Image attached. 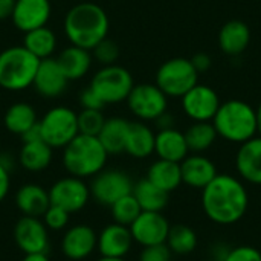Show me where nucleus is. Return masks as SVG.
Segmentation results:
<instances>
[{
	"label": "nucleus",
	"instance_id": "29",
	"mask_svg": "<svg viewBox=\"0 0 261 261\" xmlns=\"http://www.w3.org/2000/svg\"><path fill=\"white\" fill-rule=\"evenodd\" d=\"M23 46L38 60H46L55 54L58 40H57L55 32L46 24V26L32 29L29 32H24Z\"/></svg>",
	"mask_w": 261,
	"mask_h": 261
},
{
	"label": "nucleus",
	"instance_id": "33",
	"mask_svg": "<svg viewBox=\"0 0 261 261\" xmlns=\"http://www.w3.org/2000/svg\"><path fill=\"white\" fill-rule=\"evenodd\" d=\"M165 245L171 251V254L176 255H188L196 251L197 248V234L193 228L187 225H173L170 226L168 237Z\"/></svg>",
	"mask_w": 261,
	"mask_h": 261
},
{
	"label": "nucleus",
	"instance_id": "25",
	"mask_svg": "<svg viewBox=\"0 0 261 261\" xmlns=\"http://www.w3.org/2000/svg\"><path fill=\"white\" fill-rule=\"evenodd\" d=\"M156 133L145 122H130L124 153L135 159H145L154 153Z\"/></svg>",
	"mask_w": 261,
	"mask_h": 261
},
{
	"label": "nucleus",
	"instance_id": "46",
	"mask_svg": "<svg viewBox=\"0 0 261 261\" xmlns=\"http://www.w3.org/2000/svg\"><path fill=\"white\" fill-rule=\"evenodd\" d=\"M15 0H0V20L11 18Z\"/></svg>",
	"mask_w": 261,
	"mask_h": 261
},
{
	"label": "nucleus",
	"instance_id": "32",
	"mask_svg": "<svg viewBox=\"0 0 261 261\" xmlns=\"http://www.w3.org/2000/svg\"><path fill=\"white\" fill-rule=\"evenodd\" d=\"M184 135H185V139H187L188 150L193 151V153L206 151L208 148L213 147V144L219 138L211 121L194 122L187 128V132Z\"/></svg>",
	"mask_w": 261,
	"mask_h": 261
},
{
	"label": "nucleus",
	"instance_id": "31",
	"mask_svg": "<svg viewBox=\"0 0 261 261\" xmlns=\"http://www.w3.org/2000/svg\"><path fill=\"white\" fill-rule=\"evenodd\" d=\"M132 194L138 200L142 211L162 213V210L168 205V193L158 188L147 177L135 184Z\"/></svg>",
	"mask_w": 261,
	"mask_h": 261
},
{
	"label": "nucleus",
	"instance_id": "23",
	"mask_svg": "<svg viewBox=\"0 0 261 261\" xmlns=\"http://www.w3.org/2000/svg\"><path fill=\"white\" fill-rule=\"evenodd\" d=\"M15 205L23 216L40 219L50 206L49 191L37 184L21 185L15 194Z\"/></svg>",
	"mask_w": 261,
	"mask_h": 261
},
{
	"label": "nucleus",
	"instance_id": "6",
	"mask_svg": "<svg viewBox=\"0 0 261 261\" xmlns=\"http://www.w3.org/2000/svg\"><path fill=\"white\" fill-rule=\"evenodd\" d=\"M133 86V76L125 67L119 64H110L102 66L95 72L89 87L98 95L104 106H109L127 101Z\"/></svg>",
	"mask_w": 261,
	"mask_h": 261
},
{
	"label": "nucleus",
	"instance_id": "47",
	"mask_svg": "<svg viewBox=\"0 0 261 261\" xmlns=\"http://www.w3.org/2000/svg\"><path fill=\"white\" fill-rule=\"evenodd\" d=\"M0 164L8 170L11 171L14 168V158L9 154V153H0Z\"/></svg>",
	"mask_w": 261,
	"mask_h": 261
},
{
	"label": "nucleus",
	"instance_id": "7",
	"mask_svg": "<svg viewBox=\"0 0 261 261\" xmlns=\"http://www.w3.org/2000/svg\"><path fill=\"white\" fill-rule=\"evenodd\" d=\"M41 139L55 148H64L78 133V113L70 107L57 106L49 109L38 119Z\"/></svg>",
	"mask_w": 261,
	"mask_h": 261
},
{
	"label": "nucleus",
	"instance_id": "49",
	"mask_svg": "<svg viewBox=\"0 0 261 261\" xmlns=\"http://www.w3.org/2000/svg\"><path fill=\"white\" fill-rule=\"evenodd\" d=\"M257 125H258V135L261 136V102L257 107Z\"/></svg>",
	"mask_w": 261,
	"mask_h": 261
},
{
	"label": "nucleus",
	"instance_id": "36",
	"mask_svg": "<svg viewBox=\"0 0 261 261\" xmlns=\"http://www.w3.org/2000/svg\"><path fill=\"white\" fill-rule=\"evenodd\" d=\"M90 52L92 57L102 66L116 64L119 58V46L110 38H104L102 41H99Z\"/></svg>",
	"mask_w": 261,
	"mask_h": 261
},
{
	"label": "nucleus",
	"instance_id": "17",
	"mask_svg": "<svg viewBox=\"0 0 261 261\" xmlns=\"http://www.w3.org/2000/svg\"><path fill=\"white\" fill-rule=\"evenodd\" d=\"M98 243L95 229L89 225H75L69 228L61 239V251L72 261L86 260L90 257Z\"/></svg>",
	"mask_w": 261,
	"mask_h": 261
},
{
	"label": "nucleus",
	"instance_id": "19",
	"mask_svg": "<svg viewBox=\"0 0 261 261\" xmlns=\"http://www.w3.org/2000/svg\"><path fill=\"white\" fill-rule=\"evenodd\" d=\"M180 174L182 184L196 190H203L219 173L216 164L211 159L202 153H194L188 154L180 162Z\"/></svg>",
	"mask_w": 261,
	"mask_h": 261
},
{
	"label": "nucleus",
	"instance_id": "11",
	"mask_svg": "<svg viewBox=\"0 0 261 261\" xmlns=\"http://www.w3.org/2000/svg\"><path fill=\"white\" fill-rule=\"evenodd\" d=\"M90 188L84 179L69 176L57 180L49 190L50 205H57L67 213L81 211L90 199Z\"/></svg>",
	"mask_w": 261,
	"mask_h": 261
},
{
	"label": "nucleus",
	"instance_id": "48",
	"mask_svg": "<svg viewBox=\"0 0 261 261\" xmlns=\"http://www.w3.org/2000/svg\"><path fill=\"white\" fill-rule=\"evenodd\" d=\"M21 261H50L47 254H24Z\"/></svg>",
	"mask_w": 261,
	"mask_h": 261
},
{
	"label": "nucleus",
	"instance_id": "13",
	"mask_svg": "<svg viewBox=\"0 0 261 261\" xmlns=\"http://www.w3.org/2000/svg\"><path fill=\"white\" fill-rule=\"evenodd\" d=\"M14 239L24 254H47L49 229L38 217L23 216L14 226Z\"/></svg>",
	"mask_w": 261,
	"mask_h": 261
},
{
	"label": "nucleus",
	"instance_id": "34",
	"mask_svg": "<svg viewBox=\"0 0 261 261\" xmlns=\"http://www.w3.org/2000/svg\"><path fill=\"white\" fill-rule=\"evenodd\" d=\"M110 211H112V217H113L115 223H119L124 226H130L138 219V216L142 213V210L133 194L124 196L119 200H116L110 206Z\"/></svg>",
	"mask_w": 261,
	"mask_h": 261
},
{
	"label": "nucleus",
	"instance_id": "50",
	"mask_svg": "<svg viewBox=\"0 0 261 261\" xmlns=\"http://www.w3.org/2000/svg\"><path fill=\"white\" fill-rule=\"evenodd\" d=\"M98 261H125L124 258H109V257H101Z\"/></svg>",
	"mask_w": 261,
	"mask_h": 261
},
{
	"label": "nucleus",
	"instance_id": "22",
	"mask_svg": "<svg viewBox=\"0 0 261 261\" xmlns=\"http://www.w3.org/2000/svg\"><path fill=\"white\" fill-rule=\"evenodd\" d=\"M154 153L159 156V159L180 164L190 153L185 135L174 127L159 130L156 133Z\"/></svg>",
	"mask_w": 261,
	"mask_h": 261
},
{
	"label": "nucleus",
	"instance_id": "14",
	"mask_svg": "<svg viewBox=\"0 0 261 261\" xmlns=\"http://www.w3.org/2000/svg\"><path fill=\"white\" fill-rule=\"evenodd\" d=\"M170 226L171 225L168 223L167 217L162 213L142 211L128 228L133 240L139 243L142 248H145V246L165 243Z\"/></svg>",
	"mask_w": 261,
	"mask_h": 261
},
{
	"label": "nucleus",
	"instance_id": "30",
	"mask_svg": "<svg viewBox=\"0 0 261 261\" xmlns=\"http://www.w3.org/2000/svg\"><path fill=\"white\" fill-rule=\"evenodd\" d=\"M38 122L37 112L29 102H14L12 106L8 107L3 124L9 133L21 136L24 132H28L31 127H34Z\"/></svg>",
	"mask_w": 261,
	"mask_h": 261
},
{
	"label": "nucleus",
	"instance_id": "45",
	"mask_svg": "<svg viewBox=\"0 0 261 261\" xmlns=\"http://www.w3.org/2000/svg\"><path fill=\"white\" fill-rule=\"evenodd\" d=\"M21 142H32V141H40L41 139V133H40V127H38V122L31 127L28 132H24L21 136Z\"/></svg>",
	"mask_w": 261,
	"mask_h": 261
},
{
	"label": "nucleus",
	"instance_id": "2",
	"mask_svg": "<svg viewBox=\"0 0 261 261\" xmlns=\"http://www.w3.org/2000/svg\"><path fill=\"white\" fill-rule=\"evenodd\" d=\"M110 20L107 12L96 3L83 2L70 8L64 17V34L70 44L92 50L107 38Z\"/></svg>",
	"mask_w": 261,
	"mask_h": 261
},
{
	"label": "nucleus",
	"instance_id": "4",
	"mask_svg": "<svg viewBox=\"0 0 261 261\" xmlns=\"http://www.w3.org/2000/svg\"><path fill=\"white\" fill-rule=\"evenodd\" d=\"M109 153L98 136L78 133L63 148V165L70 176L86 179L93 177L106 168Z\"/></svg>",
	"mask_w": 261,
	"mask_h": 261
},
{
	"label": "nucleus",
	"instance_id": "35",
	"mask_svg": "<svg viewBox=\"0 0 261 261\" xmlns=\"http://www.w3.org/2000/svg\"><path fill=\"white\" fill-rule=\"evenodd\" d=\"M104 122H106V118L102 115V110L83 109L78 113V130L81 135L98 136Z\"/></svg>",
	"mask_w": 261,
	"mask_h": 261
},
{
	"label": "nucleus",
	"instance_id": "39",
	"mask_svg": "<svg viewBox=\"0 0 261 261\" xmlns=\"http://www.w3.org/2000/svg\"><path fill=\"white\" fill-rule=\"evenodd\" d=\"M225 261H261V252L254 246H237L231 248Z\"/></svg>",
	"mask_w": 261,
	"mask_h": 261
},
{
	"label": "nucleus",
	"instance_id": "12",
	"mask_svg": "<svg viewBox=\"0 0 261 261\" xmlns=\"http://www.w3.org/2000/svg\"><path fill=\"white\" fill-rule=\"evenodd\" d=\"M184 113L194 122L213 121L220 107V98L217 92L206 84H196L182 98Z\"/></svg>",
	"mask_w": 261,
	"mask_h": 261
},
{
	"label": "nucleus",
	"instance_id": "8",
	"mask_svg": "<svg viewBox=\"0 0 261 261\" xmlns=\"http://www.w3.org/2000/svg\"><path fill=\"white\" fill-rule=\"evenodd\" d=\"M199 73L188 58H171L156 72V86L168 98H182L197 84Z\"/></svg>",
	"mask_w": 261,
	"mask_h": 261
},
{
	"label": "nucleus",
	"instance_id": "9",
	"mask_svg": "<svg viewBox=\"0 0 261 261\" xmlns=\"http://www.w3.org/2000/svg\"><path fill=\"white\" fill-rule=\"evenodd\" d=\"M132 177L121 170H102L93 176L90 184V196L102 206H112L116 200L133 191Z\"/></svg>",
	"mask_w": 261,
	"mask_h": 261
},
{
	"label": "nucleus",
	"instance_id": "5",
	"mask_svg": "<svg viewBox=\"0 0 261 261\" xmlns=\"http://www.w3.org/2000/svg\"><path fill=\"white\" fill-rule=\"evenodd\" d=\"M40 60L23 44L0 52V87L8 92H23L32 87Z\"/></svg>",
	"mask_w": 261,
	"mask_h": 261
},
{
	"label": "nucleus",
	"instance_id": "28",
	"mask_svg": "<svg viewBox=\"0 0 261 261\" xmlns=\"http://www.w3.org/2000/svg\"><path fill=\"white\" fill-rule=\"evenodd\" d=\"M130 121L124 118H109L106 119L98 139L101 141L102 147L106 151L110 154H121L124 153L125 148V139H127V132H128Z\"/></svg>",
	"mask_w": 261,
	"mask_h": 261
},
{
	"label": "nucleus",
	"instance_id": "41",
	"mask_svg": "<svg viewBox=\"0 0 261 261\" xmlns=\"http://www.w3.org/2000/svg\"><path fill=\"white\" fill-rule=\"evenodd\" d=\"M191 63L194 66V69L197 70V73H203V72H208L213 66V60L208 54L205 52H199L196 54L193 58H191Z\"/></svg>",
	"mask_w": 261,
	"mask_h": 261
},
{
	"label": "nucleus",
	"instance_id": "15",
	"mask_svg": "<svg viewBox=\"0 0 261 261\" xmlns=\"http://www.w3.org/2000/svg\"><path fill=\"white\" fill-rule=\"evenodd\" d=\"M69 80L64 75L63 69L60 67L57 58L50 57L46 60H40L32 87L35 92L46 98V99H54L61 96L66 89H67Z\"/></svg>",
	"mask_w": 261,
	"mask_h": 261
},
{
	"label": "nucleus",
	"instance_id": "37",
	"mask_svg": "<svg viewBox=\"0 0 261 261\" xmlns=\"http://www.w3.org/2000/svg\"><path fill=\"white\" fill-rule=\"evenodd\" d=\"M69 217H70V213H67L66 210L57 205H50L43 214V223L46 225L49 231H61L67 226Z\"/></svg>",
	"mask_w": 261,
	"mask_h": 261
},
{
	"label": "nucleus",
	"instance_id": "38",
	"mask_svg": "<svg viewBox=\"0 0 261 261\" xmlns=\"http://www.w3.org/2000/svg\"><path fill=\"white\" fill-rule=\"evenodd\" d=\"M139 261H171V251L165 243L145 246L141 251Z\"/></svg>",
	"mask_w": 261,
	"mask_h": 261
},
{
	"label": "nucleus",
	"instance_id": "44",
	"mask_svg": "<svg viewBox=\"0 0 261 261\" xmlns=\"http://www.w3.org/2000/svg\"><path fill=\"white\" fill-rule=\"evenodd\" d=\"M154 122H156V127L159 130H165V128H173L174 127V118L168 112H165L159 118H156Z\"/></svg>",
	"mask_w": 261,
	"mask_h": 261
},
{
	"label": "nucleus",
	"instance_id": "43",
	"mask_svg": "<svg viewBox=\"0 0 261 261\" xmlns=\"http://www.w3.org/2000/svg\"><path fill=\"white\" fill-rule=\"evenodd\" d=\"M11 187V171H8L2 164H0V203L5 200V197L9 193Z\"/></svg>",
	"mask_w": 261,
	"mask_h": 261
},
{
	"label": "nucleus",
	"instance_id": "16",
	"mask_svg": "<svg viewBox=\"0 0 261 261\" xmlns=\"http://www.w3.org/2000/svg\"><path fill=\"white\" fill-rule=\"evenodd\" d=\"M52 14L50 0H15L11 20L14 26L24 32L46 26Z\"/></svg>",
	"mask_w": 261,
	"mask_h": 261
},
{
	"label": "nucleus",
	"instance_id": "40",
	"mask_svg": "<svg viewBox=\"0 0 261 261\" xmlns=\"http://www.w3.org/2000/svg\"><path fill=\"white\" fill-rule=\"evenodd\" d=\"M80 106L81 109H87V110H102L106 107L104 102L98 98V95L90 87L84 89L80 93Z\"/></svg>",
	"mask_w": 261,
	"mask_h": 261
},
{
	"label": "nucleus",
	"instance_id": "3",
	"mask_svg": "<svg viewBox=\"0 0 261 261\" xmlns=\"http://www.w3.org/2000/svg\"><path fill=\"white\" fill-rule=\"evenodd\" d=\"M211 122L217 136L232 144H243L258 133L257 109L242 99H229L220 104Z\"/></svg>",
	"mask_w": 261,
	"mask_h": 261
},
{
	"label": "nucleus",
	"instance_id": "1",
	"mask_svg": "<svg viewBox=\"0 0 261 261\" xmlns=\"http://www.w3.org/2000/svg\"><path fill=\"white\" fill-rule=\"evenodd\" d=\"M202 208L217 225L240 222L249 208V194L243 180L231 174H217L202 190Z\"/></svg>",
	"mask_w": 261,
	"mask_h": 261
},
{
	"label": "nucleus",
	"instance_id": "21",
	"mask_svg": "<svg viewBox=\"0 0 261 261\" xmlns=\"http://www.w3.org/2000/svg\"><path fill=\"white\" fill-rule=\"evenodd\" d=\"M251 43V29L242 20L226 21L219 32V46L223 54L237 57L243 54Z\"/></svg>",
	"mask_w": 261,
	"mask_h": 261
},
{
	"label": "nucleus",
	"instance_id": "20",
	"mask_svg": "<svg viewBox=\"0 0 261 261\" xmlns=\"http://www.w3.org/2000/svg\"><path fill=\"white\" fill-rule=\"evenodd\" d=\"M236 168L242 180L261 187V136L240 144L236 154Z\"/></svg>",
	"mask_w": 261,
	"mask_h": 261
},
{
	"label": "nucleus",
	"instance_id": "26",
	"mask_svg": "<svg viewBox=\"0 0 261 261\" xmlns=\"http://www.w3.org/2000/svg\"><path fill=\"white\" fill-rule=\"evenodd\" d=\"M52 158L54 148L49 147L43 139H40L32 142H23L18 153V164L31 173H40L50 165Z\"/></svg>",
	"mask_w": 261,
	"mask_h": 261
},
{
	"label": "nucleus",
	"instance_id": "27",
	"mask_svg": "<svg viewBox=\"0 0 261 261\" xmlns=\"http://www.w3.org/2000/svg\"><path fill=\"white\" fill-rule=\"evenodd\" d=\"M147 179L154 184L158 188H161L165 193H171L177 190L182 184V174H180V164L158 159L153 162L147 171Z\"/></svg>",
	"mask_w": 261,
	"mask_h": 261
},
{
	"label": "nucleus",
	"instance_id": "10",
	"mask_svg": "<svg viewBox=\"0 0 261 261\" xmlns=\"http://www.w3.org/2000/svg\"><path fill=\"white\" fill-rule=\"evenodd\" d=\"M127 106L141 121H154L167 112L168 96L156 84H135L127 98Z\"/></svg>",
	"mask_w": 261,
	"mask_h": 261
},
{
	"label": "nucleus",
	"instance_id": "18",
	"mask_svg": "<svg viewBox=\"0 0 261 261\" xmlns=\"http://www.w3.org/2000/svg\"><path fill=\"white\" fill-rule=\"evenodd\" d=\"M133 237L128 226L112 223L107 225L98 236L96 249L99 251L101 257L109 258H124L132 246H133Z\"/></svg>",
	"mask_w": 261,
	"mask_h": 261
},
{
	"label": "nucleus",
	"instance_id": "24",
	"mask_svg": "<svg viewBox=\"0 0 261 261\" xmlns=\"http://www.w3.org/2000/svg\"><path fill=\"white\" fill-rule=\"evenodd\" d=\"M57 61L60 64V67L63 69L64 75L67 76L69 81H76L84 78L93 63V57L92 52L78 46H67L64 47L60 55L57 57Z\"/></svg>",
	"mask_w": 261,
	"mask_h": 261
},
{
	"label": "nucleus",
	"instance_id": "42",
	"mask_svg": "<svg viewBox=\"0 0 261 261\" xmlns=\"http://www.w3.org/2000/svg\"><path fill=\"white\" fill-rule=\"evenodd\" d=\"M231 246L226 243H216L210 249V258L211 261H225L229 255Z\"/></svg>",
	"mask_w": 261,
	"mask_h": 261
}]
</instances>
